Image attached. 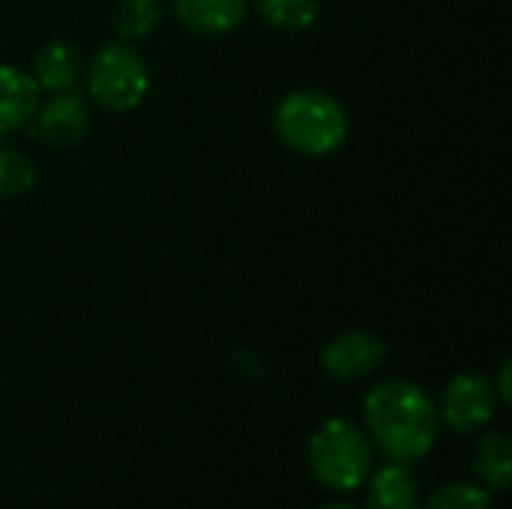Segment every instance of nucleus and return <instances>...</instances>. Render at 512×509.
<instances>
[{
    "mask_svg": "<svg viewBox=\"0 0 512 509\" xmlns=\"http://www.w3.org/2000/svg\"><path fill=\"white\" fill-rule=\"evenodd\" d=\"M423 509H492V498L483 486L447 483L426 501Z\"/></svg>",
    "mask_w": 512,
    "mask_h": 509,
    "instance_id": "nucleus-16",
    "label": "nucleus"
},
{
    "mask_svg": "<svg viewBox=\"0 0 512 509\" xmlns=\"http://www.w3.org/2000/svg\"><path fill=\"white\" fill-rule=\"evenodd\" d=\"M273 132L288 150L321 159L348 141L351 117L333 93L318 87H297L279 99L273 111Z\"/></svg>",
    "mask_w": 512,
    "mask_h": 509,
    "instance_id": "nucleus-2",
    "label": "nucleus"
},
{
    "mask_svg": "<svg viewBox=\"0 0 512 509\" xmlns=\"http://www.w3.org/2000/svg\"><path fill=\"white\" fill-rule=\"evenodd\" d=\"M42 102V90L33 75L21 66L0 63V135L18 132L33 123V114Z\"/></svg>",
    "mask_w": 512,
    "mask_h": 509,
    "instance_id": "nucleus-8",
    "label": "nucleus"
},
{
    "mask_svg": "<svg viewBox=\"0 0 512 509\" xmlns=\"http://www.w3.org/2000/svg\"><path fill=\"white\" fill-rule=\"evenodd\" d=\"M369 509H417L420 507V483L402 465L390 462L369 480Z\"/></svg>",
    "mask_w": 512,
    "mask_h": 509,
    "instance_id": "nucleus-11",
    "label": "nucleus"
},
{
    "mask_svg": "<svg viewBox=\"0 0 512 509\" xmlns=\"http://www.w3.org/2000/svg\"><path fill=\"white\" fill-rule=\"evenodd\" d=\"M36 186V165L0 135V198H21Z\"/></svg>",
    "mask_w": 512,
    "mask_h": 509,
    "instance_id": "nucleus-15",
    "label": "nucleus"
},
{
    "mask_svg": "<svg viewBox=\"0 0 512 509\" xmlns=\"http://www.w3.org/2000/svg\"><path fill=\"white\" fill-rule=\"evenodd\" d=\"M474 474L486 492H507L512 477V444L504 432H489L477 444Z\"/></svg>",
    "mask_w": 512,
    "mask_h": 509,
    "instance_id": "nucleus-12",
    "label": "nucleus"
},
{
    "mask_svg": "<svg viewBox=\"0 0 512 509\" xmlns=\"http://www.w3.org/2000/svg\"><path fill=\"white\" fill-rule=\"evenodd\" d=\"M159 21H162L159 0H120L114 9L117 39H123V42L147 39L159 27Z\"/></svg>",
    "mask_w": 512,
    "mask_h": 509,
    "instance_id": "nucleus-14",
    "label": "nucleus"
},
{
    "mask_svg": "<svg viewBox=\"0 0 512 509\" xmlns=\"http://www.w3.org/2000/svg\"><path fill=\"white\" fill-rule=\"evenodd\" d=\"M363 420L369 441L402 465L429 456L441 429L438 405L432 396L405 378L375 384L363 402Z\"/></svg>",
    "mask_w": 512,
    "mask_h": 509,
    "instance_id": "nucleus-1",
    "label": "nucleus"
},
{
    "mask_svg": "<svg viewBox=\"0 0 512 509\" xmlns=\"http://www.w3.org/2000/svg\"><path fill=\"white\" fill-rule=\"evenodd\" d=\"M495 393H498V399L504 402V405H510L512 393H510V360H504V366H501V372H498V387H495Z\"/></svg>",
    "mask_w": 512,
    "mask_h": 509,
    "instance_id": "nucleus-17",
    "label": "nucleus"
},
{
    "mask_svg": "<svg viewBox=\"0 0 512 509\" xmlns=\"http://www.w3.org/2000/svg\"><path fill=\"white\" fill-rule=\"evenodd\" d=\"M249 12V0H174L177 21L198 36H228Z\"/></svg>",
    "mask_w": 512,
    "mask_h": 509,
    "instance_id": "nucleus-9",
    "label": "nucleus"
},
{
    "mask_svg": "<svg viewBox=\"0 0 512 509\" xmlns=\"http://www.w3.org/2000/svg\"><path fill=\"white\" fill-rule=\"evenodd\" d=\"M258 15L276 30H309L321 15V0H255Z\"/></svg>",
    "mask_w": 512,
    "mask_h": 509,
    "instance_id": "nucleus-13",
    "label": "nucleus"
},
{
    "mask_svg": "<svg viewBox=\"0 0 512 509\" xmlns=\"http://www.w3.org/2000/svg\"><path fill=\"white\" fill-rule=\"evenodd\" d=\"M33 81L39 90L45 93H63V90H75L78 78H81V57L78 48L66 39H51L45 42L36 57H33V69H30Z\"/></svg>",
    "mask_w": 512,
    "mask_h": 509,
    "instance_id": "nucleus-10",
    "label": "nucleus"
},
{
    "mask_svg": "<svg viewBox=\"0 0 512 509\" xmlns=\"http://www.w3.org/2000/svg\"><path fill=\"white\" fill-rule=\"evenodd\" d=\"M387 348L369 330H348L330 339L321 351V366L336 381H360L384 366Z\"/></svg>",
    "mask_w": 512,
    "mask_h": 509,
    "instance_id": "nucleus-7",
    "label": "nucleus"
},
{
    "mask_svg": "<svg viewBox=\"0 0 512 509\" xmlns=\"http://www.w3.org/2000/svg\"><path fill=\"white\" fill-rule=\"evenodd\" d=\"M84 84L96 105L114 114H126L144 102L150 90V69L132 42L117 39L93 51L84 69Z\"/></svg>",
    "mask_w": 512,
    "mask_h": 509,
    "instance_id": "nucleus-4",
    "label": "nucleus"
},
{
    "mask_svg": "<svg viewBox=\"0 0 512 509\" xmlns=\"http://www.w3.org/2000/svg\"><path fill=\"white\" fill-rule=\"evenodd\" d=\"M33 129L48 147H78L90 132V108L78 90L51 93L33 114Z\"/></svg>",
    "mask_w": 512,
    "mask_h": 509,
    "instance_id": "nucleus-6",
    "label": "nucleus"
},
{
    "mask_svg": "<svg viewBox=\"0 0 512 509\" xmlns=\"http://www.w3.org/2000/svg\"><path fill=\"white\" fill-rule=\"evenodd\" d=\"M498 393L492 378L480 375V372H459L456 378H450V384L444 387L441 396V408L438 417L453 429V432H477L483 429L495 411H498Z\"/></svg>",
    "mask_w": 512,
    "mask_h": 509,
    "instance_id": "nucleus-5",
    "label": "nucleus"
},
{
    "mask_svg": "<svg viewBox=\"0 0 512 509\" xmlns=\"http://www.w3.org/2000/svg\"><path fill=\"white\" fill-rule=\"evenodd\" d=\"M309 468L333 492H354L369 480L372 441L351 420H324L309 438Z\"/></svg>",
    "mask_w": 512,
    "mask_h": 509,
    "instance_id": "nucleus-3",
    "label": "nucleus"
},
{
    "mask_svg": "<svg viewBox=\"0 0 512 509\" xmlns=\"http://www.w3.org/2000/svg\"><path fill=\"white\" fill-rule=\"evenodd\" d=\"M321 509H357V507H351V504H342V501H336V504H327V507H321Z\"/></svg>",
    "mask_w": 512,
    "mask_h": 509,
    "instance_id": "nucleus-18",
    "label": "nucleus"
}]
</instances>
